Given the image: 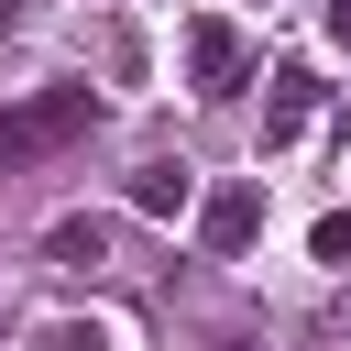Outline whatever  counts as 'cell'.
<instances>
[{
	"instance_id": "1",
	"label": "cell",
	"mask_w": 351,
	"mask_h": 351,
	"mask_svg": "<svg viewBox=\"0 0 351 351\" xmlns=\"http://www.w3.org/2000/svg\"><path fill=\"white\" fill-rule=\"evenodd\" d=\"M88 121H99V99H88V88H44V99L0 110V165H33V154H55V143H77Z\"/></svg>"
},
{
	"instance_id": "2",
	"label": "cell",
	"mask_w": 351,
	"mask_h": 351,
	"mask_svg": "<svg viewBox=\"0 0 351 351\" xmlns=\"http://www.w3.org/2000/svg\"><path fill=\"white\" fill-rule=\"evenodd\" d=\"M197 241H208V252H252V241H263V176L208 186V197H197Z\"/></svg>"
},
{
	"instance_id": "3",
	"label": "cell",
	"mask_w": 351,
	"mask_h": 351,
	"mask_svg": "<svg viewBox=\"0 0 351 351\" xmlns=\"http://www.w3.org/2000/svg\"><path fill=\"white\" fill-rule=\"evenodd\" d=\"M186 77L219 99V88H241L252 77V44H241V22H186Z\"/></svg>"
},
{
	"instance_id": "4",
	"label": "cell",
	"mask_w": 351,
	"mask_h": 351,
	"mask_svg": "<svg viewBox=\"0 0 351 351\" xmlns=\"http://www.w3.org/2000/svg\"><path fill=\"white\" fill-rule=\"evenodd\" d=\"M132 208H143V219H186V208H197L186 165H143V176H132Z\"/></svg>"
},
{
	"instance_id": "5",
	"label": "cell",
	"mask_w": 351,
	"mask_h": 351,
	"mask_svg": "<svg viewBox=\"0 0 351 351\" xmlns=\"http://www.w3.org/2000/svg\"><path fill=\"white\" fill-rule=\"evenodd\" d=\"M307 110H318V77H274V121H263V143H296Z\"/></svg>"
},
{
	"instance_id": "6",
	"label": "cell",
	"mask_w": 351,
	"mask_h": 351,
	"mask_svg": "<svg viewBox=\"0 0 351 351\" xmlns=\"http://www.w3.org/2000/svg\"><path fill=\"white\" fill-rule=\"evenodd\" d=\"M307 252H318V263H351V208H329V219L307 230Z\"/></svg>"
},
{
	"instance_id": "7",
	"label": "cell",
	"mask_w": 351,
	"mask_h": 351,
	"mask_svg": "<svg viewBox=\"0 0 351 351\" xmlns=\"http://www.w3.org/2000/svg\"><path fill=\"white\" fill-rule=\"evenodd\" d=\"M44 351H110V329H99V318H55V329H44Z\"/></svg>"
},
{
	"instance_id": "8",
	"label": "cell",
	"mask_w": 351,
	"mask_h": 351,
	"mask_svg": "<svg viewBox=\"0 0 351 351\" xmlns=\"http://www.w3.org/2000/svg\"><path fill=\"white\" fill-rule=\"evenodd\" d=\"M55 252L66 263H99V219H55Z\"/></svg>"
},
{
	"instance_id": "9",
	"label": "cell",
	"mask_w": 351,
	"mask_h": 351,
	"mask_svg": "<svg viewBox=\"0 0 351 351\" xmlns=\"http://www.w3.org/2000/svg\"><path fill=\"white\" fill-rule=\"evenodd\" d=\"M329 44H340V55H351V0H340V11H329Z\"/></svg>"
},
{
	"instance_id": "10",
	"label": "cell",
	"mask_w": 351,
	"mask_h": 351,
	"mask_svg": "<svg viewBox=\"0 0 351 351\" xmlns=\"http://www.w3.org/2000/svg\"><path fill=\"white\" fill-rule=\"evenodd\" d=\"M11 22H22V0H0V33H11Z\"/></svg>"
}]
</instances>
